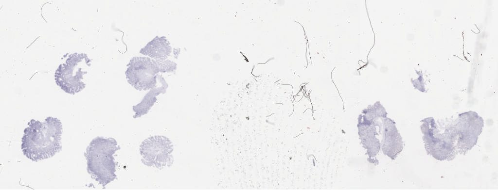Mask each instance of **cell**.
I'll return each instance as SVG.
<instances>
[{"label":"cell","mask_w":498,"mask_h":190,"mask_svg":"<svg viewBox=\"0 0 498 190\" xmlns=\"http://www.w3.org/2000/svg\"><path fill=\"white\" fill-rule=\"evenodd\" d=\"M172 48L165 36H156L142 48L140 53L157 60L164 61L170 55Z\"/></svg>","instance_id":"5b68a950"},{"label":"cell","mask_w":498,"mask_h":190,"mask_svg":"<svg viewBox=\"0 0 498 190\" xmlns=\"http://www.w3.org/2000/svg\"><path fill=\"white\" fill-rule=\"evenodd\" d=\"M160 61L144 57L132 58L125 72L127 82L139 91L155 88L158 74L162 72Z\"/></svg>","instance_id":"3957f363"},{"label":"cell","mask_w":498,"mask_h":190,"mask_svg":"<svg viewBox=\"0 0 498 190\" xmlns=\"http://www.w3.org/2000/svg\"><path fill=\"white\" fill-rule=\"evenodd\" d=\"M162 84L161 87L152 89L140 103L133 107V110L135 112L133 116L134 118H139L147 114L157 101L156 96L166 92L168 85L165 80L162 82Z\"/></svg>","instance_id":"8992f818"},{"label":"cell","mask_w":498,"mask_h":190,"mask_svg":"<svg viewBox=\"0 0 498 190\" xmlns=\"http://www.w3.org/2000/svg\"><path fill=\"white\" fill-rule=\"evenodd\" d=\"M174 145L167 137L155 135L144 140L140 146L142 162L147 166L161 169L174 162Z\"/></svg>","instance_id":"277c9868"},{"label":"cell","mask_w":498,"mask_h":190,"mask_svg":"<svg viewBox=\"0 0 498 190\" xmlns=\"http://www.w3.org/2000/svg\"><path fill=\"white\" fill-rule=\"evenodd\" d=\"M62 123L57 118L47 117L43 122L32 119L21 139L23 155L35 162L53 157L62 148Z\"/></svg>","instance_id":"6da1fadb"},{"label":"cell","mask_w":498,"mask_h":190,"mask_svg":"<svg viewBox=\"0 0 498 190\" xmlns=\"http://www.w3.org/2000/svg\"><path fill=\"white\" fill-rule=\"evenodd\" d=\"M120 147L112 138L97 137L89 143L85 156L88 173L103 188L116 178L113 155Z\"/></svg>","instance_id":"7a4b0ae2"}]
</instances>
